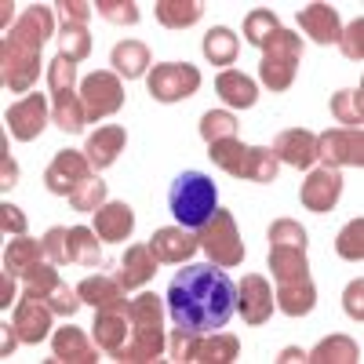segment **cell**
<instances>
[{"instance_id": "1", "label": "cell", "mask_w": 364, "mask_h": 364, "mask_svg": "<svg viewBox=\"0 0 364 364\" xmlns=\"http://www.w3.org/2000/svg\"><path fill=\"white\" fill-rule=\"evenodd\" d=\"M237 306V284L226 277L219 266H186L175 273L168 288V310L175 328L190 331V336H215L230 321Z\"/></svg>"}, {"instance_id": "2", "label": "cell", "mask_w": 364, "mask_h": 364, "mask_svg": "<svg viewBox=\"0 0 364 364\" xmlns=\"http://www.w3.org/2000/svg\"><path fill=\"white\" fill-rule=\"evenodd\" d=\"M51 37V11L48 8H29L15 33L4 41V84L15 91H26L29 80L37 77V55L41 44Z\"/></svg>"}, {"instance_id": "3", "label": "cell", "mask_w": 364, "mask_h": 364, "mask_svg": "<svg viewBox=\"0 0 364 364\" xmlns=\"http://www.w3.org/2000/svg\"><path fill=\"white\" fill-rule=\"evenodd\" d=\"M215 182H211L208 175L200 171H182L175 182H171V190H168V208H171V215L178 219V226H186V230H200L211 215H215Z\"/></svg>"}, {"instance_id": "4", "label": "cell", "mask_w": 364, "mask_h": 364, "mask_svg": "<svg viewBox=\"0 0 364 364\" xmlns=\"http://www.w3.org/2000/svg\"><path fill=\"white\" fill-rule=\"evenodd\" d=\"M211 161L219 168H226L230 175H245V178H255V182H273L277 175V157L269 149H252V146H240L237 139H219L211 142Z\"/></svg>"}, {"instance_id": "5", "label": "cell", "mask_w": 364, "mask_h": 364, "mask_svg": "<svg viewBox=\"0 0 364 364\" xmlns=\"http://www.w3.org/2000/svg\"><path fill=\"white\" fill-rule=\"evenodd\" d=\"M266 58H262V80L273 87V91H284L291 84V73L299 66V55H302V44L295 33H284V29H277V33L266 37Z\"/></svg>"}, {"instance_id": "6", "label": "cell", "mask_w": 364, "mask_h": 364, "mask_svg": "<svg viewBox=\"0 0 364 364\" xmlns=\"http://www.w3.org/2000/svg\"><path fill=\"white\" fill-rule=\"evenodd\" d=\"M204 252L215 259L219 266H237L240 255H245V248H240V237L233 230V219L226 215V211H215L208 223H204V237H200Z\"/></svg>"}, {"instance_id": "7", "label": "cell", "mask_w": 364, "mask_h": 364, "mask_svg": "<svg viewBox=\"0 0 364 364\" xmlns=\"http://www.w3.org/2000/svg\"><path fill=\"white\" fill-rule=\"evenodd\" d=\"M120 102H124V91H120L117 77H109V73H91L80 84V106H84L87 120H99L106 113H117Z\"/></svg>"}, {"instance_id": "8", "label": "cell", "mask_w": 364, "mask_h": 364, "mask_svg": "<svg viewBox=\"0 0 364 364\" xmlns=\"http://www.w3.org/2000/svg\"><path fill=\"white\" fill-rule=\"evenodd\" d=\"M197 84H200V73H197L193 66H186V63H182V66L168 63V66H157L154 77H149V95L161 99V102L190 99L193 91H197Z\"/></svg>"}, {"instance_id": "9", "label": "cell", "mask_w": 364, "mask_h": 364, "mask_svg": "<svg viewBox=\"0 0 364 364\" xmlns=\"http://www.w3.org/2000/svg\"><path fill=\"white\" fill-rule=\"evenodd\" d=\"M175 357L178 360H233L237 357V339L230 336H219V339H211V343H190V331H175Z\"/></svg>"}, {"instance_id": "10", "label": "cell", "mask_w": 364, "mask_h": 364, "mask_svg": "<svg viewBox=\"0 0 364 364\" xmlns=\"http://www.w3.org/2000/svg\"><path fill=\"white\" fill-rule=\"evenodd\" d=\"M317 157L331 161V164H364V142L360 132L346 128V132H328L324 139H317Z\"/></svg>"}, {"instance_id": "11", "label": "cell", "mask_w": 364, "mask_h": 364, "mask_svg": "<svg viewBox=\"0 0 364 364\" xmlns=\"http://www.w3.org/2000/svg\"><path fill=\"white\" fill-rule=\"evenodd\" d=\"M84 178H91L87 175V161L80 157V154H73V149H66V154H58L55 157V164L48 168V175H44V182H48V190L51 193H73Z\"/></svg>"}, {"instance_id": "12", "label": "cell", "mask_w": 364, "mask_h": 364, "mask_svg": "<svg viewBox=\"0 0 364 364\" xmlns=\"http://www.w3.org/2000/svg\"><path fill=\"white\" fill-rule=\"evenodd\" d=\"M343 193V178L336 168H321L310 175V182L302 186V204H306L310 211H328L331 204L339 200Z\"/></svg>"}, {"instance_id": "13", "label": "cell", "mask_w": 364, "mask_h": 364, "mask_svg": "<svg viewBox=\"0 0 364 364\" xmlns=\"http://www.w3.org/2000/svg\"><path fill=\"white\" fill-rule=\"evenodd\" d=\"M44 113H48L44 95H26L18 106L8 109V128H11V135H15V139H37L41 128H44Z\"/></svg>"}, {"instance_id": "14", "label": "cell", "mask_w": 364, "mask_h": 364, "mask_svg": "<svg viewBox=\"0 0 364 364\" xmlns=\"http://www.w3.org/2000/svg\"><path fill=\"white\" fill-rule=\"evenodd\" d=\"M197 245L200 240L193 237V233H182V226L178 230H157L154 237H149V252H154V259H161V262H182V259H190L193 252H197Z\"/></svg>"}, {"instance_id": "15", "label": "cell", "mask_w": 364, "mask_h": 364, "mask_svg": "<svg viewBox=\"0 0 364 364\" xmlns=\"http://www.w3.org/2000/svg\"><path fill=\"white\" fill-rule=\"evenodd\" d=\"M273 157H281V161L291 164V168H310L314 157H317V139H314L310 132L291 128V132H284V135L277 139V146H273Z\"/></svg>"}, {"instance_id": "16", "label": "cell", "mask_w": 364, "mask_h": 364, "mask_svg": "<svg viewBox=\"0 0 364 364\" xmlns=\"http://www.w3.org/2000/svg\"><path fill=\"white\" fill-rule=\"evenodd\" d=\"M273 310V299H269V284L262 277H245L240 281V317L248 324H262Z\"/></svg>"}, {"instance_id": "17", "label": "cell", "mask_w": 364, "mask_h": 364, "mask_svg": "<svg viewBox=\"0 0 364 364\" xmlns=\"http://www.w3.org/2000/svg\"><path fill=\"white\" fill-rule=\"evenodd\" d=\"M154 266H157V259H154V252H149V245H135V248L124 255V262H120L117 284H124V291H128V288H142V284L157 273Z\"/></svg>"}, {"instance_id": "18", "label": "cell", "mask_w": 364, "mask_h": 364, "mask_svg": "<svg viewBox=\"0 0 364 364\" xmlns=\"http://www.w3.org/2000/svg\"><path fill=\"white\" fill-rule=\"evenodd\" d=\"M299 26L317 41V44H331L339 41V18L328 4H310L306 11H299Z\"/></svg>"}, {"instance_id": "19", "label": "cell", "mask_w": 364, "mask_h": 364, "mask_svg": "<svg viewBox=\"0 0 364 364\" xmlns=\"http://www.w3.org/2000/svg\"><path fill=\"white\" fill-rule=\"evenodd\" d=\"M48 310L37 302V295H26V302L18 306V317H15V331L22 336V343H41L48 336Z\"/></svg>"}, {"instance_id": "20", "label": "cell", "mask_w": 364, "mask_h": 364, "mask_svg": "<svg viewBox=\"0 0 364 364\" xmlns=\"http://www.w3.org/2000/svg\"><path fill=\"white\" fill-rule=\"evenodd\" d=\"M135 226V215L128 204H106L99 215H95V233L102 240H124Z\"/></svg>"}, {"instance_id": "21", "label": "cell", "mask_w": 364, "mask_h": 364, "mask_svg": "<svg viewBox=\"0 0 364 364\" xmlns=\"http://www.w3.org/2000/svg\"><path fill=\"white\" fill-rule=\"evenodd\" d=\"M277 299H281V310H284L288 317H302V314H310V310H314L317 291H314L310 277H299V281H281Z\"/></svg>"}, {"instance_id": "22", "label": "cell", "mask_w": 364, "mask_h": 364, "mask_svg": "<svg viewBox=\"0 0 364 364\" xmlns=\"http://www.w3.org/2000/svg\"><path fill=\"white\" fill-rule=\"evenodd\" d=\"M120 146H124V128H102L87 139V164L95 168H109L120 154Z\"/></svg>"}, {"instance_id": "23", "label": "cell", "mask_w": 364, "mask_h": 364, "mask_svg": "<svg viewBox=\"0 0 364 364\" xmlns=\"http://www.w3.org/2000/svg\"><path fill=\"white\" fill-rule=\"evenodd\" d=\"M269 273H273L277 281H299V277H310V273H306V259H302V248L273 245V252H269Z\"/></svg>"}, {"instance_id": "24", "label": "cell", "mask_w": 364, "mask_h": 364, "mask_svg": "<svg viewBox=\"0 0 364 364\" xmlns=\"http://www.w3.org/2000/svg\"><path fill=\"white\" fill-rule=\"evenodd\" d=\"M77 295L84 302H91V306L99 310H124V295H120V288L113 281H102V277H91L77 288Z\"/></svg>"}, {"instance_id": "25", "label": "cell", "mask_w": 364, "mask_h": 364, "mask_svg": "<svg viewBox=\"0 0 364 364\" xmlns=\"http://www.w3.org/2000/svg\"><path fill=\"white\" fill-rule=\"evenodd\" d=\"M124 331H128V317H124V310H102L99 314V321H95V339H99V346H106V350H120L124 346Z\"/></svg>"}, {"instance_id": "26", "label": "cell", "mask_w": 364, "mask_h": 364, "mask_svg": "<svg viewBox=\"0 0 364 364\" xmlns=\"http://www.w3.org/2000/svg\"><path fill=\"white\" fill-rule=\"evenodd\" d=\"M215 87H219V95L230 102V106H252L255 102V84L245 77V73H237V70H226L219 80H215Z\"/></svg>"}, {"instance_id": "27", "label": "cell", "mask_w": 364, "mask_h": 364, "mask_svg": "<svg viewBox=\"0 0 364 364\" xmlns=\"http://www.w3.org/2000/svg\"><path fill=\"white\" fill-rule=\"evenodd\" d=\"M113 66H117V73H124L128 80H135L149 66V51L142 44H135V41H124V44L113 48Z\"/></svg>"}, {"instance_id": "28", "label": "cell", "mask_w": 364, "mask_h": 364, "mask_svg": "<svg viewBox=\"0 0 364 364\" xmlns=\"http://www.w3.org/2000/svg\"><path fill=\"white\" fill-rule=\"evenodd\" d=\"M55 357H58V360H80V364H91V360H95V353H91L87 339L80 336L77 328H63V331L55 336Z\"/></svg>"}, {"instance_id": "29", "label": "cell", "mask_w": 364, "mask_h": 364, "mask_svg": "<svg viewBox=\"0 0 364 364\" xmlns=\"http://www.w3.org/2000/svg\"><path fill=\"white\" fill-rule=\"evenodd\" d=\"M128 317H132V328H139V331H161V302H157V295H139L128 306Z\"/></svg>"}, {"instance_id": "30", "label": "cell", "mask_w": 364, "mask_h": 364, "mask_svg": "<svg viewBox=\"0 0 364 364\" xmlns=\"http://www.w3.org/2000/svg\"><path fill=\"white\" fill-rule=\"evenodd\" d=\"M55 120H58V128L63 132H80L84 128V106L77 102L73 91H58L55 95Z\"/></svg>"}, {"instance_id": "31", "label": "cell", "mask_w": 364, "mask_h": 364, "mask_svg": "<svg viewBox=\"0 0 364 364\" xmlns=\"http://www.w3.org/2000/svg\"><path fill=\"white\" fill-rule=\"evenodd\" d=\"M37 262H41V245L37 240H15V245L8 248V255H4V269L8 273H22V277Z\"/></svg>"}, {"instance_id": "32", "label": "cell", "mask_w": 364, "mask_h": 364, "mask_svg": "<svg viewBox=\"0 0 364 364\" xmlns=\"http://www.w3.org/2000/svg\"><path fill=\"white\" fill-rule=\"evenodd\" d=\"M204 55L211 58V63H219V66H230L233 63V55H237V37L230 33V29H211L208 41H204Z\"/></svg>"}, {"instance_id": "33", "label": "cell", "mask_w": 364, "mask_h": 364, "mask_svg": "<svg viewBox=\"0 0 364 364\" xmlns=\"http://www.w3.org/2000/svg\"><path fill=\"white\" fill-rule=\"evenodd\" d=\"M157 18L171 29L178 26H193L200 18V4H193V0H186V4H175V0H161L157 4Z\"/></svg>"}, {"instance_id": "34", "label": "cell", "mask_w": 364, "mask_h": 364, "mask_svg": "<svg viewBox=\"0 0 364 364\" xmlns=\"http://www.w3.org/2000/svg\"><path fill=\"white\" fill-rule=\"evenodd\" d=\"M70 255L77 262H84V266H99L102 255H99V245H95V233L84 230V226L70 230Z\"/></svg>"}, {"instance_id": "35", "label": "cell", "mask_w": 364, "mask_h": 364, "mask_svg": "<svg viewBox=\"0 0 364 364\" xmlns=\"http://www.w3.org/2000/svg\"><path fill=\"white\" fill-rule=\"evenodd\" d=\"M102 197H106V182L102 178H84L80 186L70 193V200H73L77 211H95L102 204Z\"/></svg>"}, {"instance_id": "36", "label": "cell", "mask_w": 364, "mask_h": 364, "mask_svg": "<svg viewBox=\"0 0 364 364\" xmlns=\"http://www.w3.org/2000/svg\"><path fill=\"white\" fill-rule=\"evenodd\" d=\"M269 33H277V18H273L269 11H252L248 15V22H245V37L252 41V44H266V37Z\"/></svg>"}, {"instance_id": "37", "label": "cell", "mask_w": 364, "mask_h": 364, "mask_svg": "<svg viewBox=\"0 0 364 364\" xmlns=\"http://www.w3.org/2000/svg\"><path fill=\"white\" fill-rule=\"evenodd\" d=\"M310 360H360V353H357V346L350 339H328V343H321L314 350Z\"/></svg>"}, {"instance_id": "38", "label": "cell", "mask_w": 364, "mask_h": 364, "mask_svg": "<svg viewBox=\"0 0 364 364\" xmlns=\"http://www.w3.org/2000/svg\"><path fill=\"white\" fill-rule=\"evenodd\" d=\"M87 33H84V26L80 22H66V33H63V55L70 58V63H77V58L87 55Z\"/></svg>"}, {"instance_id": "39", "label": "cell", "mask_w": 364, "mask_h": 364, "mask_svg": "<svg viewBox=\"0 0 364 364\" xmlns=\"http://www.w3.org/2000/svg\"><path fill=\"white\" fill-rule=\"evenodd\" d=\"M336 117L353 132H360V91H339L336 99Z\"/></svg>"}, {"instance_id": "40", "label": "cell", "mask_w": 364, "mask_h": 364, "mask_svg": "<svg viewBox=\"0 0 364 364\" xmlns=\"http://www.w3.org/2000/svg\"><path fill=\"white\" fill-rule=\"evenodd\" d=\"M200 135L208 142H219V139H233V117L230 113H208L200 120Z\"/></svg>"}, {"instance_id": "41", "label": "cell", "mask_w": 364, "mask_h": 364, "mask_svg": "<svg viewBox=\"0 0 364 364\" xmlns=\"http://www.w3.org/2000/svg\"><path fill=\"white\" fill-rule=\"evenodd\" d=\"M269 240H273V245H284V248H306V230L284 219V223H273Z\"/></svg>"}, {"instance_id": "42", "label": "cell", "mask_w": 364, "mask_h": 364, "mask_svg": "<svg viewBox=\"0 0 364 364\" xmlns=\"http://www.w3.org/2000/svg\"><path fill=\"white\" fill-rule=\"evenodd\" d=\"M26 281H29V291H26V295H37V299L51 295V291H55V284H58L55 269H51V266H41V262L26 273Z\"/></svg>"}, {"instance_id": "43", "label": "cell", "mask_w": 364, "mask_h": 364, "mask_svg": "<svg viewBox=\"0 0 364 364\" xmlns=\"http://www.w3.org/2000/svg\"><path fill=\"white\" fill-rule=\"evenodd\" d=\"M360 237H364V223H360V219H353V223L339 233V255H343V259H360V255H364Z\"/></svg>"}, {"instance_id": "44", "label": "cell", "mask_w": 364, "mask_h": 364, "mask_svg": "<svg viewBox=\"0 0 364 364\" xmlns=\"http://www.w3.org/2000/svg\"><path fill=\"white\" fill-rule=\"evenodd\" d=\"M44 252L51 255V262H70L73 255H70V230H48V237H44Z\"/></svg>"}, {"instance_id": "45", "label": "cell", "mask_w": 364, "mask_h": 364, "mask_svg": "<svg viewBox=\"0 0 364 364\" xmlns=\"http://www.w3.org/2000/svg\"><path fill=\"white\" fill-rule=\"evenodd\" d=\"M99 8V15H106L109 22H139V11H135V4L132 0H124V4H109V0H102V4H95Z\"/></svg>"}, {"instance_id": "46", "label": "cell", "mask_w": 364, "mask_h": 364, "mask_svg": "<svg viewBox=\"0 0 364 364\" xmlns=\"http://www.w3.org/2000/svg\"><path fill=\"white\" fill-rule=\"evenodd\" d=\"M51 310H55V314H66V317H70V314L77 310V295H73V291H70L66 284H55V291H51Z\"/></svg>"}, {"instance_id": "47", "label": "cell", "mask_w": 364, "mask_h": 364, "mask_svg": "<svg viewBox=\"0 0 364 364\" xmlns=\"http://www.w3.org/2000/svg\"><path fill=\"white\" fill-rule=\"evenodd\" d=\"M360 33H364V22L357 18V22L346 29V41H343V51H346L350 58H357V63H360V55H364V48H360Z\"/></svg>"}, {"instance_id": "48", "label": "cell", "mask_w": 364, "mask_h": 364, "mask_svg": "<svg viewBox=\"0 0 364 364\" xmlns=\"http://www.w3.org/2000/svg\"><path fill=\"white\" fill-rule=\"evenodd\" d=\"M0 226L11 230V233H22L26 230V215H22L15 204H4V208H0Z\"/></svg>"}, {"instance_id": "49", "label": "cell", "mask_w": 364, "mask_h": 364, "mask_svg": "<svg viewBox=\"0 0 364 364\" xmlns=\"http://www.w3.org/2000/svg\"><path fill=\"white\" fill-rule=\"evenodd\" d=\"M360 295H364V284H360V281H353V284L346 288V314H350V317H357V321H364V310H360Z\"/></svg>"}, {"instance_id": "50", "label": "cell", "mask_w": 364, "mask_h": 364, "mask_svg": "<svg viewBox=\"0 0 364 364\" xmlns=\"http://www.w3.org/2000/svg\"><path fill=\"white\" fill-rule=\"evenodd\" d=\"M15 182H18V168H15V161L8 157V139H4V186L11 190Z\"/></svg>"}, {"instance_id": "51", "label": "cell", "mask_w": 364, "mask_h": 364, "mask_svg": "<svg viewBox=\"0 0 364 364\" xmlns=\"http://www.w3.org/2000/svg\"><path fill=\"white\" fill-rule=\"evenodd\" d=\"M0 302H4V310H8V302H15V281L8 269H4V284H0Z\"/></svg>"}, {"instance_id": "52", "label": "cell", "mask_w": 364, "mask_h": 364, "mask_svg": "<svg viewBox=\"0 0 364 364\" xmlns=\"http://www.w3.org/2000/svg\"><path fill=\"white\" fill-rule=\"evenodd\" d=\"M58 8H63L73 22H84V18H87V4H58Z\"/></svg>"}, {"instance_id": "53", "label": "cell", "mask_w": 364, "mask_h": 364, "mask_svg": "<svg viewBox=\"0 0 364 364\" xmlns=\"http://www.w3.org/2000/svg\"><path fill=\"white\" fill-rule=\"evenodd\" d=\"M302 357H306L302 350H284V353H281V360H302Z\"/></svg>"}]
</instances>
